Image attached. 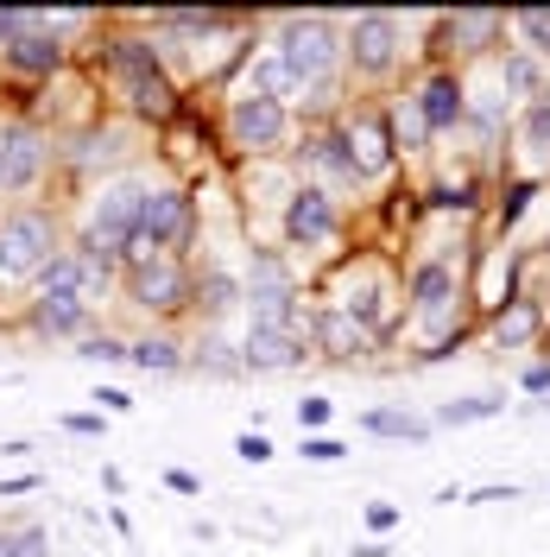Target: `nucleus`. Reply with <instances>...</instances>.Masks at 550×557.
Here are the masks:
<instances>
[{
    "label": "nucleus",
    "mask_w": 550,
    "mask_h": 557,
    "mask_svg": "<svg viewBox=\"0 0 550 557\" xmlns=\"http://www.w3.org/2000/svg\"><path fill=\"white\" fill-rule=\"evenodd\" d=\"M146 177H108L102 190L89 197V215H83V253H96V260H121V247L139 235V203H146Z\"/></svg>",
    "instance_id": "obj_1"
},
{
    "label": "nucleus",
    "mask_w": 550,
    "mask_h": 557,
    "mask_svg": "<svg viewBox=\"0 0 550 557\" xmlns=\"http://www.w3.org/2000/svg\"><path fill=\"white\" fill-rule=\"evenodd\" d=\"M273 58L285 64L291 89H316V96H323V89L336 83V64H342V33H336L323 13H310V20H285Z\"/></svg>",
    "instance_id": "obj_2"
},
{
    "label": "nucleus",
    "mask_w": 550,
    "mask_h": 557,
    "mask_svg": "<svg viewBox=\"0 0 550 557\" xmlns=\"http://www.w3.org/2000/svg\"><path fill=\"white\" fill-rule=\"evenodd\" d=\"M108 70H114V89L139 108V114H172V76L159 64V45L152 38H114L108 45Z\"/></svg>",
    "instance_id": "obj_3"
},
{
    "label": "nucleus",
    "mask_w": 550,
    "mask_h": 557,
    "mask_svg": "<svg viewBox=\"0 0 550 557\" xmlns=\"http://www.w3.org/2000/svg\"><path fill=\"white\" fill-rule=\"evenodd\" d=\"M58 253H64V247H58V222H51L45 209H20V215L0 222V278H7V285L38 278Z\"/></svg>",
    "instance_id": "obj_4"
},
{
    "label": "nucleus",
    "mask_w": 550,
    "mask_h": 557,
    "mask_svg": "<svg viewBox=\"0 0 550 557\" xmlns=\"http://www.w3.org/2000/svg\"><path fill=\"white\" fill-rule=\"evenodd\" d=\"M108 260H96V253H83V247H64L45 273H38V292L45 298H70V305H83V311H96V298L108 292Z\"/></svg>",
    "instance_id": "obj_5"
},
{
    "label": "nucleus",
    "mask_w": 550,
    "mask_h": 557,
    "mask_svg": "<svg viewBox=\"0 0 550 557\" xmlns=\"http://www.w3.org/2000/svg\"><path fill=\"white\" fill-rule=\"evenodd\" d=\"M184 235H190V197L172 190V184H152L146 203H139V242H152L159 253H172Z\"/></svg>",
    "instance_id": "obj_6"
},
{
    "label": "nucleus",
    "mask_w": 550,
    "mask_h": 557,
    "mask_svg": "<svg viewBox=\"0 0 550 557\" xmlns=\"http://www.w3.org/2000/svg\"><path fill=\"white\" fill-rule=\"evenodd\" d=\"M329 235H336V203H329V190L298 184V190L285 197V242L291 247H323Z\"/></svg>",
    "instance_id": "obj_7"
},
{
    "label": "nucleus",
    "mask_w": 550,
    "mask_h": 557,
    "mask_svg": "<svg viewBox=\"0 0 550 557\" xmlns=\"http://www.w3.org/2000/svg\"><path fill=\"white\" fill-rule=\"evenodd\" d=\"M228 134H235V146H247V152H273L278 139H285V102L235 96V108H228Z\"/></svg>",
    "instance_id": "obj_8"
},
{
    "label": "nucleus",
    "mask_w": 550,
    "mask_h": 557,
    "mask_svg": "<svg viewBox=\"0 0 550 557\" xmlns=\"http://www.w3.org/2000/svg\"><path fill=\"white\" fill-rule=\"evenodd\" d=\"M342 51L354 58V70H374L379 76V70L399 58V20H392V13H361V20L348 26Z\"/></svg>",
    "instance_id": "obj_9"
},
{
    "label": "nucleus",
    "mask_w": 550,
    "mask_h": 557,
    "mask_svg": "<svg viewBox=\"0 0 550 557\" xmlns=\"http://www.w3.org/2000/svg\"><path fill=\"white\" fill-rule=\"evenodd\" d=\"M449 305H455V273H449L443 260H424V267L412 273V317L437 336V330L449 323Z\"/></svg>",
    "instance_id": "obj_10"
},
{
    "label": "nucleus",
    "mask_w": 550,
    "mask_h": 557,
    "mask_svg": "<svg viewBox=\"0 0 550 557\" xmlns=\"http://www.w3.org/2000/svg\"><path fill=\"white\" fill-rule=\"evenodd\" d=\"M0 58H7L13 70H26V76H45V70H58V64H64V38H58V26H51V20L38 13L33 26H26V33L13 38V45H7Z\"/></svg>",
    "instance_id": "obj_11"
},
{
    "label": "nucleus",
    "mask_w": 550,
    "mask_h": 557,
    "mask_svg": "<svg viewBox=\"0 0 550 557\" xmlns=\"http://www.w3.org/2000/svg\"><path fill=\"white\" fill-rule=\"evenodd\" d=\"M45 165V139L33 127H0V190H26Z\"/></svg>",
    "instance_id": "obj_12"
},
{
    "label": "nucleus",
    "mask_w": 550,
    "mask_h": 557,
    "mask_svg": "<svg viewBox=\"0 0 550 557\" xmlns=\"http://www.w3.org/2000/svg\"><path fill=\"white\" fill-rule=\"evenodd\" d=\"M310 336H316V343L329 348V355H336V361H361V355H374V330H367V323H354V317L348 311H336V305H329V311L316 317V323H310Z\"/></svg>",
    "instance_id": "obj_13"
},
{
    "label": "nucleus",
    "mask_w": 550,
    "mask_h": 557,
    "mask_svg": "<svg viewBox=\"0 0 550 557\" xmlns=\"http://www.w3.org/2000/svg\"><path fill=\"white\" fill-rule=\"evenodd\" d=\"M342 139H348V159H354L361 177H379L386 165H392V134H386V121H374V114H361Z\"/></svg>",
    "instance_id": "obj_14"
},
{
    "label": "nucleus",
    "mask_w": 550,
    "mask_h": 557,
    "mask_svg": "<svg viewBox=\"0 0 550 557\" xmlns=\"http://www.w3.org/2000/svg\"><path fill=\"white\" fill-rule=\"evenodd\" d=\"M412 102H417V114H424V127H430V134H443V127H455V121H462V108H468V89H462L455 76H430V83L417 89Z\"/></svg>",
    "instance_id": "obj_15"
},
{
    "label": "nucleus",
    "mask_w": 550,
    "mask_h": 557,
    "mask_svg": "<svg viewBox=\"0 0 550 557\" xmlns=\"http://www.w3.org/2000/svg\"><path fill=\"white\" fill-rule=\"evenodd\" d=\"M184 292H190V285H184V267H177L172 253L134 273V298L146 305V311H172V305L184 298Z\"/></svg>",
    "instance_id": "obj_16"
},
{
    "label": "nucleus",
    "mask_w": 550,
    "mask_h": 557,
    "mask_svg": "<svg viewBox=\"0 0 550 557\" xmlns=\"http://www.w3.org/2000/svg\"><path fill=\"white\" fill-rule=\"evenodd\" d=\"M298 355H304V343H298V336H285V330H247L241 368H253V374H273V368H291Z\"/></svg>",
    "instance_id": "obj_17"
},
{
    "label": "nucleus",
    "mask_w": 550,
    "mask_h": 557,
    "mask_svg": "<svg viewBox=\"0 0 550 557\" xmlns=\"http://www.w3.org/2000/svg\"><path fill=\"white\" fill-rule=\"evenodd\" d=\"M518 152H525V165L532 172H545L550 165V96L518 108Z\"/></svg>",
    "instance_id": "obj_18"
},
{
    "label": "nucleus",
    "mask_w": 550,
    "mask_h": 557,
    "mask_svg": "<svg viewBox=\"0 0 550 557\" xmlns=\"http://www.w3.org/2000/svg\"><path fill=\"white\" fill-rule=\"evenodd\" d=\"M500 89H513V96H525V102L550 96V76H545V64H538V51H507V64H500Z\"/></svg>",
    "instance_id": "obj_19"
},
{
    "label": "nucleus",
    "mask_w": 550,
    "mask_h": 557,
    "mask_svg": "<svg viewBox=\"0 0 550 557\" xmlns=\"http://www.w3.org/2000/svg\"><path fill=\"white\" fill-rule=\"evenodd\" d=\"M241 96H266V102H285V96H298V89H291V76H285V64H278L273 51H266V58H253V64H247V76H241Z\"/></svg>",
    "instance_id": "obj_20"
},
{
    "label": "nucleus",
    "mask_w": 550,
    "mask_h": 557,
    "mask_svg": "<svg viewBox=\"0 0 550 557\" xmlns=\"http://www.w3.org/2000/svg\"><path fill=\"white\" fill-rule=\"evenodd\" d=\"M33 323L45 330V336H76V330L89 323V311H83V305H70V298H45V292H38V298H33Z\"/></svg>",
    "instance_id": "obj_21"
},
{
    "label": "nucleus",
    "mask_w": 550,
    "mask_h": 557,
    "mask_svg": "<svg viewBox=\"0 0 550 557\" xmlns=\"http://www.w3.org/2000/svg\"><path fill=\"white\" fill-rule=\"evenodd\" d=\"M127 361L146 368V374H172V368H184V355H177L172 336H139V343H127Z\"/></svg>",
    "instance_id": "obj_22"
},
{
    "label": "nucleus",
    "mask_w": 550,
    "mask_h": 557,
    "mask_svg": "<svg viewBox=\"0 0 550 557\" xmlns=\"http://www.w3.org/2000/svg\"><path fill=\"white\" fill-rule=\"evenodd\" d=\"M361 431H374V437H412V444H424V437H430V418H412V412H367V418H361Z\"/></svg>",
    "instance_id": "obj_23"
},
{
    "label": "nucleus",
    "mask_w": 550,
    "mask_h": 557,
    "mask_svg": "<svg viewBox=\"0 0 550 557\" xmlns=\"http://www.w3.org/2000/svg\"><path fill=\"white\" fill-rule=\"evenodd\" d=\"M507 406L500 393H475V399H449V406H437V424H482V418H493Z\"/></svg>",
    "instance_id": "obj_24"
},
{
    "label": "nucleus",
    "mask_w": 550,
    "mask_h": 557,
    "mask_svg": "<svg viewBox=\"0 0 550 557\" xmlns=\"http://www.w3.org/2000/svg\"><path fill=\"white\" fill-rule=\"evenodd\" d=\"M532 330H538V311H532L525 298H513V305L500 311V323H493V343H500V348H518Z\"/></svg>",
    "instance_id": "obj_25"
},
{
    "label": "nucleus",
    "mask_w": 550,
    "mask_h": 557,
    "mask_svg": "<svg viewBox=\"0 0 550 557\" xmlns=\"http://www.w3.org/2000/svg\"><path fill=\"white\" fill-rule=\"evenodd\" d=\"M197 298H203V311H209V317H222V311H235V305H241L247 292H241V278H228V273H209Z\"/></svg>",
    "instance_id": "obj_26"
},
{
    "label": "nucleus",
    "mask_w": 550,
    "mask_h": 557,
    "mask_svg": "<svg viewBox=\"0 0 550 557\" xmlns=\"http://www.w3.org/2000/svg\"><path fill=\"white\" fill-rule=\"evenodd\" d=\"M310 159L336 177V184H354V177H361V172H354V159H348V139H316V146H310Z\"/></svg>",
    "instance_id": "obj_27"
},
{
    "label": "nucleus",
    "mask_w": 550,
    "mask_h": 557,
    "mask_svg": "<svg viewBox=\"0 0 550 557\" xmlns=\"http://www.w3.org/2000/svg\"><path fill=\"white\" fill-rule=\"evenodd\" d=\"M493 26H500V20H493V13H462V20H449V33L462 38V45H468V51H475V45H482V38H493Z\"/></svg>",
    "instance_id": "obj_28"
},
{
    "label": "nucleus",
    "mask_w": 550,
    "mask_h": 557,
    "mask_svg": "<svg viewBox=\"0 0 550 557\" xmlns=\"http://www.w3.org/2000/svg\"><path fill=\"white\" fill-rule=\"evenodd\" d=\"M518 33L532 38V51H538V58H550V13H545V7H525V13H518Z\"/></svg>",
    "instance_id": "obj_29"
},
{
    "label": "nucleus",
    "mask_w": 550,
    "mask_h": 557,
    "mask_svg": "<svg viewBox=\"0 0 550 557\" xmlns=\"http://www.w3.org/2000/svg\"><path fill=\"white\" fill-rule=\"evenodd\" d=\"M7 557H51V539H45V525H20V532L7 539Z\"/></svg>",
    "instance_id": "obj_30"
},
{
    "label": "nucleus",
    "mask_w": 550,
    "mask_h": 557,
    "mask_svg": "<svg viewBox=\"0 0 550 557\" xmlns=\"http://www.w3.org/2000/svg\"><path fill=\"white\" fill-rule=\"evenodd\" d=\"M76 355H83V361H127V343H121V336H83Z\"/></svg>",
    "instance_id": "obj_31"
},
{
    "label": "nucleus",
    "mask_w": 550,
    "mask_h": 557,
    "mask_svg": "<svg viewBox=\"0 0 550 557\" xmlns=\"http://www.w3.org/2000/svg\"><path fill=\"white\" fill-rule=\"evenodd\" d=\"M424 134H430V127H424L417 102H405V108H399V146H405V152H417V146H424Z\"/></svg>",
    "instance_id": "obj_32"
},
{
    "label": "nucleus",
    "mask_w": 550,
    "mask_h": 557,
    "mask_svg": "<svg viewBox=\"0 0 550 557\" xmlns=\"http://www.w3.org/2000/svg\"><path fill=\"white\" fill-rule=\"evenodd\" d=\"M235 456H241V462H266V456H273V444H266L260 431H241V437H235Z\"/></svg>",
    "instance_id": "obj_33"
},
{
    "label": "nucleus",
    "mask_w": 550,
    "mask_h": 557,
    "mask_svg": "<svg viewBox=\"0 0 550 557\" xmlns=\"http://www.w3.org/2000/svg\"><path fill=\"white\" fill-rule=\"evenodd\" d=\"M197 361H203L209 374H235V368H241V355H222V343H203V355H197Z\"/></svg>",
    "instance_id": "obj_34"
},
{
    "label": "nucleus",
    "mask_w": 550,
    "mask_h": 557,
    "mask_svg": "<svg viewBox=\"0 0 550 557\" xmlns=\"http://www.w3.org/2000/svg\"><path fill=\"white\" fill-rule=\"evenodd\" d=\"M304 456H310V462H342V444H336V437H304Z\"/></svg>",
    "instance_id": "obj_35"
},
{
    "label": "nucleus",
    "mask_w": 550,
    "mask_h": 557,
    "mask_svg": "<svg viewBox=\"0 0 550 557\" xmlns=\"http://www.w3.org/2000/svg\"><path fill=\"white\" fill-rule=\"evenodd\" d=\"M64 431H76V437H102V412H64Z\"/></svg>",
    "instance_id": "obj_36"
},
{
    "label": "nucleus",
    "mask_w": 550,
    "mask_h": 557,
    "mask_svg": "<svg viewBox=\"0 0 550 557\" xmlns=\"http://www.w3.org/2000/svg\"><path fill=\"white\" fill-rule=\"evenodd\" d=\"M96 399H102L108 412H134V393H127V386H102Z\"/></svg>",
    "instance_id": "obj_37"
},
{
    "label": "nucleus",
    "mask_w": 550,
    "mask_h": 557,
    "mask_svg": "<svg viewBox=\"0 0 550 557\" xmlns=\"http://www.w3.org/2000/svg\"><path fill=\"white\" fill-rule=\"evenodd\" d=\"M367 525H374V532H392V525H399V507L374 500V507H367Z\"/></svg>",
    "instance_id": "obj_38"
},
{
    "label": "nucleus",
    "mask_w": 550,
    "mask_h": 557,
    "mask_svg": "<svg viewBox=\"0 0 550 557\" xmlns=\"http://www.w3.org/2000/svg\"><path fill=\"white\" fill-rule=\"evenodd\" d=\"M298 424H329V399H304L298 406Z\"/></svg>",
    "instance_id": "obj_39"
},
{
    "label": "nucleus",
    "mask_w": 550,
    "mask_h": 557,
    "mask_svg": "<svg viewBox=\"0 0 550 557\" xmlns=\"http://www.w3.org/2000/svg\"><path fill=\"white\" fill-rule=\"evenodd\" d=\"M165 487H177V494H197V475H190V469H165Z\"/></svg>",
    "instance_id": "obj_40"
},
{
    "label": "nucleus",
    "mask_w": 550,
    "mask_h": 557,
    "mask_svg": "<svg viewBox=\"0 0 550 557\" xmlns=\"http://www.w3.org/2000/svg\"><path fill=\"white\" fill-rule=\"evenodd\" d=\"M38 487V475H13V482H0V500H7V494H33Z\"/></svg>",
    "instance_id": "obj_41"
},
{
    "label": "nucleus",
    "mask_w": 550,
    "mask_h": 557,
    "mask_svg": "<svg viewBox=\"0 0 550 557\" xmlns=\"http://www.w3.org/2000/svg\"><path fill=\"white\" fill-rule=\"evenodd\" d=\"M468 500H518V487L507 482V487H482V494H468Z\"/></svg>",
    "instance_id": "obj_42"
},
{
    "label": "nucleus",
    "mask_w": 550,
    "mask_h": 557,
    "mask_svg": "<svg viewBox=\"0 0 550 557\" xmlns=\"http://www.w3.org/2000/svg\"><path fill=\"white\" fill-rule=\"evenodd\" d=\"M525 386H532V393H550V368H532V374H525Z\"/></svg>",
    "instance_id": "obj_43"
},
{
    "label": "nucleus",
    "mask_w": 550,
    "mask_h": 557,
    "mask_svg": "<svg viewBox=\"0 0 550 557\" xmlns=\"http://www.w3.org/2000/svg\"><path fill=\"white\" fill-rule=\"evenodd\" d=\"M386 552H392V545H379V539L374 545H354V557H386Z\"/></svg>",
    "instance_id": "obj_44"
},
{
    "label": "nucleus",
    "mask_w": 550,
    "mask_h": 557,
    "mask_svg": "<svg viewBox=\"0 0 550 557\" xmlns=\"http://www.w3.org/2000/svg\"><path fill=\"white\" fill-rule=\"evenodd\" d=\"M0 557H7V532H0Z\"/></svg>",
    "instance_id": "obj_45"
}]
</instances>
